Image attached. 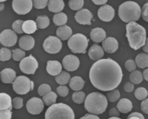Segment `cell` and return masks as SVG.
<instances>
[{
    "mask_svg": "<svg viewBox=\"0 0 148 119\" xmlns=\"http://www.w3.org/2000/svg\"><path fill=\"white\" fill-rule=\"evenodd\" d=\"M123 74L121 67L110 59L99 60L92 66L90 81L98 89L109 91L115 89L121 83Z\"/></svg>",
    "mask_w": 148,
    "mask_h": 119,
    "instance_id": "6da1fadb",
    "label": "cell"
},
{
    "mask_svg": "<svg viewBox=\"0 0 148 119\" xmlns=\"http://www.w3.org/2000/svg\"><path fill=\"white\" fill-rule=\"evenodd\" d=\"M126 37L130 46L136 50L144 46L146 39L145 29L135 21H132L126 26Z\"/></svg>",
    "mask_w": 148,
    "mask_h": 119,
    "instance_id": "7a4b0ae2",
    "label": "cell"
},
{
    "mask_svg": "<svg viewBox=\"0 0 148 119\" xmlns=\"http://www.w3.org/2000/svg\"><path fill=\"white\" fill-rule=\"evenodd\" d=\"M108 106L106 97L98 92L89 94L86 98L84 107L86 111L93 114H102L105 111Z\"/></svg>",
    "mask_w": 148,
    "mask_h": 119,
    "instance_id": "3957f363",
    "label": "cell"
},
{
    "mask_svg": "<svg viewBox=\"0 0 148 119\" xmlns=\"http://www.w3.org/2000/svg\"><path fill=\"white\" fill-rule=\"evenodd\" d=\"M141 10L139 5L132 1L124 2L119 6L118 14L119 18L124 22L130 23L137 21L141 15Z\"/></svg>",
    "mask_w": 148,
    "mask_h": 119,
    "instance_id": "277c9868",
    "label": "cell"
},
{
    "mask_svg": "<svg viewBox=\"0 0 148 119\" xmlns=\"http://www.w3.org/2000/svg\"><path fill=\"white\" fill-rule=\"evenodd\" d=\"M45 119H75V115L70 106L60 102L55 103L47 109Z\"/></svg>",
    "mask_w": 148,
    "mask_h": 119,
    "instance_id": "5b68a950",
    "label": "cell"
},
{
    "mask_svg": "<svg viewBox=\"0 0 148 119\" xmlns=\"http://www.w3.org/2000/svg\"><path fill=\"white\" fill-rule=\"evenodd\" d=\"M89 41L85 35L81 33H77L68 39L67 45L73 53H83L88 47Z\"/></svg>",
    "mask_w": 148,
    "mask_h": 119,
    "instance_id": "8992f818",
    "label": "cell"
},
{
    "mask_svg": "<svg viewBox=\"0 0 148 119\" xmlns=\"http://www.w3.org/2000/svg\"><path fill=\"white\" fill-rule=\"evenodd\" d=\"M12 86L16 93L25 95L33 90L34 83L26 76L21 75L16 78L12 83Z\"/></svg>",
    "mask_w": 148,
    "mask_h": 119,
    "instance_id": "52a82bcc",
    "label": "cell"
},
{
    "mask_svg": "<svg viewBox=\"0 0 148 119\" xmlns=\"http://www.w3.org/2000/svg\"><path fill=\"white\" fill-rule=\"evenodd\" d=\"M43 48L45 52L51 54H55L62 49V43L59 38L54 36H49L43 43Z\"/></svg>",
    "mask_w": 148,
    "mask_h": 119,
    "instance_id": "ba28073f",
    "label": "cell"
},
{
    "mask_svg": "<svg viewBox=\"0 0 148 119\" xmlns=\"http://www.w3.org/2000/svg\"><path fill=\"white\" fill-rule=\"evenodd\" d=\"M38 66V61L32 55L24 58L19 64L21 70L24 73L28 75L34 74Z\"/></svg>",
    "mask_w": 148,
    "mask_h": 119,
    "instance_id": "9c48e42d",
    "label": "cell"
},
{
    "mask_svg": "<svg viewBox=\"0 0 148 119\" xmlns=\"http://www.w3.org/2000/svg\"><path fill=\"white\" fill-rule=\"evenodd\" d=\"M14 11L19 15H25L31 12L33 6L32 0H13Z\"/></svg>",
    "mask_w": 148,
    "mask_h": 119,
    "instance_id": "30bf717a",
    "label": "cell"
},
{
    "mask_svg": "<svg viewBox=\"0 0 148 119\" xmlns=\"http://www.w3.org/2000/svg\"><path fill=\"white\" fill-rule=\"evenodd\" d=\"M18 37L16 33L11 29H5L0 34V42L3 46L11 47L16 45Z\"/></svg>",
    "mask_w": 148,
    "mask_h": 119,
    "instance_id": "8fae6325",
    "label": "cell"
},
{
    "mask_svg": "<svg viewBox=\"0 0 148 119\" xmlns=\"http://www.w3.org/2000/svg\"><path fill=\"white\" fill-rule=\"evenodd\" d=\"M26 108L30 114H39L44 110V102L40 98L32 97L27 102Z\"/></svg>",
    "mask_w": 148,
    "mask_h": 119,
    "instance_id": "7c38bea8",
    "label": "cell"
},
{
    "mask_svg": "<svg viewBox=\"0 0 148 119\" xmlns=\"http://www.w3.org/2000/svg\"><path fill=\"white\" fill-rule=\"evenodd\" d=\"M62 64L64 68L66 71L73 72L78 68L80 65V61L76 55H68L65 56L62 60Z\"/></svg>",
    "mask_w": 148,
    "mask_h": 119,
    "instance_id": "4fadbf2b",
    "label": "cell"
},
{
    "mask_svg": "<svg viewBox=\"0 0 148 119\" xmlns=\"http://www.w3.org/2000/svg\"><path fill=\"white\" fill-rule=\"evenodd\" d=\"M93 15L88 9L84 8L78 11L75 15L76 21L80 25H91Z\"/></svg>",
    "mask_w": 148,
    "mask_h": 119,
    "instance_id": "5bb4252c",
    "label": "cell"
},
{
    "mask_svg": "<svg viewBox=\"0 0 148 119\" xmlns=\"http://www.w3.org/2000/svg\"><path fill=\"white\" fill-rule=\"evenodd\" d=\"M98 16L102 21L110 22L113 19L115 16L114 8L109 5H104L99 9Z\"/></svg>",
    "mask_w": 148,
    "mask_h": 119,
    "instance_id": "9a60e30c",
    "label": "cell"
},
{
    "mask_svg": "<svg viewBox=\"0 0 148 119\" xmlns=\"http://www.w3.org/2000/svg\"><path fill=\"white\" fill-rule=\"evenodd\" d=\"M104 50L108 53H113L117 50L119 44L117 41L113 37H108L102 43Z\"/></svg>",
    "mask_w": 148,
    "mask_h": 119,
    "instance_id": "2e32d148",
    "label": "cell"
},
{
    "mask_svg": "<svg viewBox=\"0 0 148 119\" xmlns=\"http://www.w3.org/2000/svg\"><path fill=\"white\" fill-rule=\"evenodd\" d=\"M35 40L32 36L25 35L20 39L18 44L20 48L25 51L32 50L35 46Z\"/></svg>",
    "mask_w": 148,
    "mask_h": 119,
    "instance_id": "e0dca14e",
    "label": "cell"
},
{
    "mask_svg": "<svg viewBox=\"0 0 148 119\" xmlns=\"http://www.w3.org/2000/svg\"><path fill=\"white\" fill-rule=\"evenodd\" d=\"M46 69L50 75L56 76L62 72V65L58 61L49 60L47 62Z\"/></svg>",
    "mask_w": 148,
    "mask_h": 119,
    "instance_id": "ac0fdd59",
    "label": "cell"
},
{
    "mask_svg": "<svg viewBox=\"0 0 148 119\" xmlns=\"http://www.w3.org/2000/svg\"><path fill=\"white\" fill-rule=\"evenodd\" d=\"M104 53L103 48L99 45L94 44L90 48L88 55L90 59L93 60H99L103 57Z\"/></svg>",
    "mask_w": 148,
    "mask_h": 119,
    "instance_id": "d6986e66",
    "label": "cell"
},
{
    "mask_svg": "<svg viewBox=\"0 0 148 119\" xmlns=\"http://www.w3.org/2000/svg\"><path fill=\"white\" fill-rule=\"evenodd\" d=\"M1 78L3 83H13L16 78V72L12 68H5L1 73Z\"/></svg>",
    "mask_w": 148,
    "mask_h": 119,
    "instance_id": "ffe728a7",
    "label": "cell"
},
{
    "mask_svg": "<svg viewBox=\"0 0 148 119\" xmlns=\"http://www.w3.org/2000/svg\"><path fill=\"white\" fill-rule=\"evenodd\" d=\"M90 36L93 42L100 43L103 41L106 38V33L103 28H96L91 30L90 33Z\"/></svg>",
    "mask_w": 148,
    "mask_h": 119,
    "instance_id": "44dd1931",
    "label": "cell"
},
{
    "mask_svg": "<svg viewBox=\"0 0 148 119\" xmlns=\"http://www.w3.org/2000/svg\"><path fill=\"white\" fill-rule=\"evenodd\" d=\"M73 32L71 28L66 25L61 26L57 29L56 35L60 40L65 41L72 36Z\"/></svg>",
    "mask_w": 148,
    "mask_h": 119,
    "instance_id": "7402d4cb",
    "label": "cell"
},
{
    "mask_svg": "<svg viewBox=\"0 0 148 119\" xmlns=\"http://www.w3.org/2000/svg\"><path fill=\"white\" fill-rule=\"evenodd\" d=\"M12 100L11 96L6 93H1L0 110H5V109L12 110Z\"/></svg>",
    "mask_w": 148,
    "mask_h": 119,
    "instance_id": "603a6c76",
    "label": "cell"
},
{
    "mask_svg": "<svg viewBox=\"0 0 148 119\" xmlns=\"http://www.w3.org/2000/svg\"><path fill=\"white\" fill-rule=\"evenodd\" d=\"M48 10L51 12H60L65 6L63 0H49L48 4Z\"/></svg>",
    "mask_w": 148,
    "mask_h": 119,
    "instance_id": "cb8c5ba5",
    "label": "cell"
},
{
    "mask_svg": "<svg viewBox=\"0 0 148 119\" xmlns=\"http://www.w3.org/2000/svg\"><path fill=\"white\" fill-rule=\"evenodd\" d=\"M116 108L121 113H127L132 109V102L129 99L123 98L119 101L117 105Z\"/></svg>",
    "mask_w": 148,
    "mask_h": 119,
    "instance_id": "d4e9b609",
    "label": "cell"
},
{
    "mask_svg": "<svg viewBox=\"0 0 148 119\" xmlns=\"http://www.w3.org/2000/svg\"><path fill=\"white\" fill-rule=\"evenodd\" d=\"M84 84V81L81 77L75 76L71 79L69 86L72 90L77 91L82 89Z\"/></svg>",
    "mask_w": 148,
    "mask_h": 119,
    "instance_id": "484cf974",
    "label": "cell"
},
{
    "mask_svg": "<svg viewBox=\"0 0 148 119\" xmlns=\"http://www.w3.org/2000/svg\"><path fill=\"white\" fill-rule=\"evenodd\" d=\"M37 28L36 22L32 20H28L24 21L22 27L24 33L27 34H32L35 33L37 31Z\"/></svg>",
    "mask_w": 148,
    "mask_h": 119,
    "instance_id": "4316f807",
    "label": "cell"
},
{
    "mask_svg": "<svg viewBox=\"0 0 148 119\" xmlns=\"http://www.w3.org/2000/svg\"><path fill=\"white\" fill-rule=\"evenodd\" d=\"M136 63L138 67L144 68L148 67V55L144 53L138 54L136 58Z\"/></svg>",
    "mask_w": 148,
    "mask_h": 119,
    "instance_id": "83f0119b",
    "label": "cell"
},
{
    "mask_svg": "<svg viewBox=\"0 0 148 119\" xmlns=\"http://www.w3.org/2000/svg\"><path fill=\"white\" fill-rule=\"evenodd\" d=\"M53 23L58 26L65 25L68 20V18L66 14L64 12H59L56 14L53 19Z\"/></svg>",
    "mask_w": 148,
    "mask_h": 119,
    "instance_id": "f1b7e54d",
    "label": "cell"
},
{
    "mask_svg": "<svg viewBox=\"0 0 148 119\" xmlns=\"http://www.w3.org/2000/svg\"><path fill=\"white\" fill-rule=\"evenodd\" d=\"M71 75L70 74L65 71H62L55 78L56 82L60 85H66L70 81Z\"/></svg>",
    "mask_w": 148,
    "mask_h": 119,
    "instance_id": "f546056e",
    "label": "cell"
},
{
    "mask_svg": "<svg viewBox=\"0 0 148 119\" xmlns=\"http://www.w3.org/2000/svg\"><path fill=\"white\" fill-rule=\"evenodd\" d=\"M35 22L38 28L40 29H45L50 25V21L46 15H40L37 17Z\"/></svg>",
    "mask_w": 148,
    "mask_h": 119,
    "instance_id": "4dcf8cb0",
    "label": "cell"
},
{
    "mask_svg": "<svg viewBox=\"0 0 148 119\" xmlns=\"http://www.w3.org/2000/svg\"><path fill=\"white\" fill-rule=\"evenodd\" d=\"M58 95L54 92H51L43 96V101L46 106H50L56 103Z\"/></svg>",
    "mask_w": 148,
    "mask_h": 119,
    "instance_id": "1f68e13d",
    "label": "cell"
},
{
    "mask_svg": "<svg viewBox=\"0 0 148 119\" xmlns=\"http://www.w3.org/2000/svg\"><path fill=\"white\" fill-rule=\"evenodd\" d=\"M129 79L132 83L138 84L143 81V78L141 72L138 70H136L133 71L130 74Z\"/></svg>",
    "mask_w": 148,
    "mask_h": 119,
    "instance_id": "d6a6232c",
    "label": "cell"
},
{
    "mask_svg": "<svg viewBox=\"0 0 148 119\" xmlns=\"http://www.w3.org/2000/svg\"><path fill=\"white\" fill-rule=\"evenodd\" d=\"M84 0H69L68 6L73 11H79L84 6Z\"/></svg>",
    "mask_w": 148,
    "mask_h": 119,
    "instance_id": "836d02e7",
    "label": "cell"
},
{
    "mask_svg": "<svg viewBox=\"0 0 148 119\" xmlns=\"http://www.w3.org/2000/svg\"><path fill=\"white\" fill-rule=\"evenodd\" d=\"M12 52L13 59L15 61H21L25 58L26 55L25 52L20 48H16L14 50H12Z\"/></svg>",
    "mask_w": 148,
    "mask_h": 119,
    "instance_id": "e575fe53",
    "label": "cell"
},
{
    "mask_svg": "<svg viewBox=\"0 0 148 119\" xmlns=\"http://www.w3.org/2000/svg\"><path fill=\"white\" fill-rule=\"evenodd\" d=\"M86 94L83 91H77L72 95V100L77 104H82L85 100Z\"/></svg>",
    "mask_w": 148,
    "mask_h": 119,
    "instance_id": "d590c367",
    "label": "cell"
},
{
    "mask_svg": "<svg viewBox=\"0 0 148 119\" xmlns=\"http://www.w3.org/2000/svg\"><path fill=\"white\" fill-rule=\"evenodd\" d=\"M106 96L109 101L110 102H115L120 98V94L118 89H114L107 92Z\"/></svg>",
    "mask_w": 148,
    "mask_h": 119,
    "instance_id": "8d00e7d4",
    "label": "cell"
},
{
    "mask_svg": "<svg viewBox=\"0 0 148 119\" xmlns=\"http://www.w3.org/2000/svg\"><path fill=\"white\" fill-rule=\"evenodd\" d=\"M12 55V53L10 49L6 48H2L0 50V60L2 62L9 60L11 59Z\"/></svg>",
    "mask_w": 148,
    "mask_h": 119,
    "instance_id": "74e56055",
    "label": "cell"
},
{
    "mask_svg": "<svg viewBox=\"0 0 148 119\" xmlns=\"http://www.w3.org/2000/svg\"><path fill=\"white\" fill-rule=\"evenodd\" d=\"M148 93L146 89L144 87H138L135 92V95L136 98L139 100L145 99L148 96Z\"/></svg>",
    "mask_w": 148,
    "mask_h": 119,
    "instance_id": "f35d334b",
    "label": "cell"
},
{
    "mask_svg": "<svg viewBox=\"0 0 148 119\" xmlns=\"http://www.w3.org/2000/svg\"><path fill=\"white\" fill-rule=\"evenodd\" d=\"M24 22V21L23 20L20 19L14 21L12 26L13 31L18 34H21L24 33L22 28Z\"/></svg>",
    "mask_w": 148,
    "mask_h": 119,
    "instance_id": "ab89813d",
    "label": "cell"
},
{
    "mask_svg": "<svg viewBox=\"0 0 148 119\" xmlns=\"http://www.w3.org/2000/svg\"><path fill=\"white\" fill-rule=\"evenodd\" d=\"M38 91L39 95L43 97L51 92V89L48 84H43L40 86Z\"/></svg>",
    "mask_w": 148,
    "mask_h": 119,
    "instance_id": "60d3db41",
    "label": "cell"
},
{
    "mask_svg": "<svg viewBox=\"0 0 148 119\" xmlns=\"http://www.w3.org/2000/svg\"><path fill=\"white\" fill-rule=\"evenodd\" d=\"M33 6L36 9H43L48 6V0H32Z\"/></svg>",
    "mask_w": 148,
    "mask_h": 119,
    "instance_id": "b9f144b4",
    "label": "cell"
},
{
    "mask_svg": "<svg viewBox=\"0 0 148 119\" xmlns=\"http://www.w3.org/2000/svg\"><path fill=\"white\" fill-rule=\"evenodd\" d=\"M69 89L65 86L61 85L57 89V92L58 94L61 97H65L69 93Z\"/></svg>",
    "mask_w": 148,
    "mask_h": 119,
    "instance_id": "7bdbcfd3",
    "label": "cell"
},
{
    "mask_svg": "<svg viewBox=\"0 0 148 119\" xmlns=\"http://www.w3.org/2000/svg\"><path fill=\"white\" fill-rule=\"evenodd\" d=\"M125 66L126 70L129 72H131L135 71L136 66L135 62L132 59H129L125 62Z\"/></svg>",
    "mask_w": 148,
    "mask_h": 119,
    "instance_id": "ee69618b",
    "label": "cell"
},
{
    "mask_svg": "<svg viewBox=\"0 0 148 119\" xmlns=\"http://www.w3.org/2000/svg\"><path fill=\"white\" fill-rule=\"evenodd\" d=\"M12 105L16 109H21L23 106V99L20 97H15L12 100Z\"/></svg>",
    "mask_w": 148,
    "mask_h": 119,
    "instance_id": "f6af8a7d",
    "label": "cell"
},
{
    "mask_svg": "<svg viewBox=\"0 0 148 119\" xmlns=\"http://www.w3.org/2000/svg\"><path fill=\"white\" fill-rule=\"evenodd\" d=\"M12 110L5 109L0 110V119H11L12 117Z\"/></svg>",
    "mask_w": 148,
    "mask_h": 119,
    "instance_id": "bcb514c9",
    "label": "cell"
},
{
    "mask_svg": "<svg viewBox=\"0 0 148 119\" xmlns=\"http://www.w3.org/2000/svg\"><path fill=\"white\" fill-rule=\"evenodd\" d=\"M141 13L142 18L144 20L148 22V3H146L143 6L141 11Z\"/></svg>",
    "mask_w": 148,
    "mask_h": 119,
    "instance_id": "7dc6e473",
    "label": "cell"
},
{
    "mask_svg": "<svg viewBox=\"0 0 148 119\" xmlns=\"http://www.w3.org/2000/svg\"><path fill=\"white\" fill-rule=\"evenodd\" d=\"M127 119H145L143 116L138 112H134L129 115Z\"/></svg>",
    "mask_w": 148,
    "mask_h": 119,
    "instance_id": "c3c4849f",
    "label": "cell"
},
{
    "mask_svg": "<svg viewBox=\"0 0 148 119\" xmlns=\"http://www.w3.org/2000/svg\"><path fill=\"white\" fill-rule=\"evenodd\" d=\"M123 89L125 92L130 93L132 92L134 89V86L131 82H126L124 85Z\"/></svg>",
    "mask_w": 148,
    "mask_h": 119,
    "instance_id": "681fc988",
    "label": "cell"
},
{
    "mask_svg": "<svg viewBox=\"0 0 148 119\" xmlns=\"http://www.w3.org/2000/svg\"><path fill=\"white\" fill-rule=\"evenodd\" d=\"M109 115L111 117H118L120 115V112L117 108H112L109 111Z\"/></svg>",
    "mask_w": 148,
    "mask_h": 119,
    "instance_id": "f907efd6",
    "label": "cell"
},
{
    "mask_svg": "<svg viewBox=\"0 0 148 119\" xmlns=\"http://www.w3.org/2000/svg\"><path fill=\"white\" fill-rule=\"evenodd\" d=\"M141 108L143 113L148 114V98L142 102Z\"/></svg>",
    "mask_w": 148,
    "mask_h": 119,
    "instance_id": "816d5d0a",
    "label": "cell"
},
{
    "mask_svg": "<svg viewBox=\"0 0 148 119\" xmlns=\"http://www.w3.org/2000/svg\"><path fill=\"white\" fill-rule=\"evenodd\" d=\"M79 119H100L98 116L94 114H87Z\"/></svg>",
    "mask_w": 148,
    "mask_h": 119,
    "instance_id": "f5cc1de1",
    "label": "cell"
},
{
    "mask_svg": "<svg viewBox=\"0 0 148 119\" xmlns=\"http://www.w3.org/2000/svg\"><path fill=\"white\" fill-rule=\"evenodd\" d=\"M92 1L95 5L101 6L105 4L108 1V0H92Z\"/></svg>",
    "mask_w": 148,
    "mask_h": 119,
    "instance_id": "db71d44e",
    "label": "cell"
},
{
    "mask_svg": "<svg viewBox=\"0 0 148 119\" xmlns=\"http://www.w3.org/2000/svg\"><path fill=\"white\" fill-rule=\"evenodd\" d=\"M143 50L145 53H148V38H147L145 41V44L143 48Z\"/></svg>",
    "mask_w": 148,
    "mask_h": 119,
    "instance_id": "11a10c76",
    "label": "cell"
},
{
    "mask_svg": "<svg viewBox=\"0 0 148 119\" xmlns=\"http://www.w3.org/2000/svg\"><path fill=\"white\" fill-rule=\"evenodd\" d=\"M143 76L145 80L148 81V68L145 69L143 73Z\"/></svg>",
    "mask_w": 148,
    "mask_h": 119,
    "instance_id": "9f6ffc18",
    "label": "cell"
},
{
    "mask_svg": "<svg viewBox=\"0 0 148 119\" xmlns=\"http://www.w3.org/2000/svg\"><path fill=\"white\" fill-rule=\"evenodd\" d=\"M4 8H5V5H4V3L1 2V3L0 4V11L2 12V11L4 10Z\"/></svg>",
    "mask_w": 148,
    "mask_h": 119,
    "instance_id": "6f0895ef",
    "label": "cell"
},
{
    "mask_svg": "<svg viewBox=\"0 0 148 119\" xmlns=\"http://www.w3.org/2000/svg\"><path fill=\"white\" fill-rule=\"evenodd\" d=\"M108 119H122L121 118H119V117H111L110 118H109Z\"/></svg>",
    "mask_w": 148,
    "mask_h": 119,
    "instance_id": "680465c9",
    "label": "cell"
},
{
    "mask_svg": "<svg viewBox=\"0 0 148 119\" xmlns=\"http://www.w3.org/2000/svg\"><path fill=\"white\" fill-rule=\"evenodd\" d=\"M7 1H8V0H0V1H1V2H4Z\"/></svg>",
    "mask_w": 148,
    "mask_h": 119,
    "instance_id": "91938a15",
    "label": "cell"
}]
</instances>
